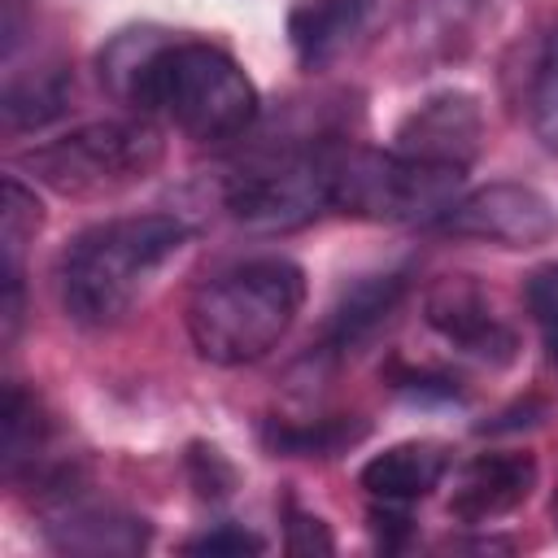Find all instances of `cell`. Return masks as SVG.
<instances>
[{"label": "cell", "mask_w": 558, "mask_h": 558, "mask_svg": "<svg viewBox=\"0 0 558 558\" xmlns=\"http://www.w3.org/2000/svg\"><path fill=\"white\" fill-rule=\"evenodd\" d=\"M536 488V458L519 449H488L458 466L449 488V514L458 523H493L519 510Z\"/></svg>", "instance_id": "cell-11"}, {"label": "cell", "mask_w": 558, "mask_h": 558, "mask_svg": "<svg viewBox=\"0 0 558 558\" xmlns=\"http://www.w3.org/2000/svg\"><path fill=\"white\" fill-rule=\"evenodd\" d=\"M366 436V423H344V418H318L314 427L310 423H279L266 432L270 449L279 453H296V458H327V453H340L344 445L362 440Z\"/></svg>", "instance_id": "cell-16"}, {"label": "cell", "mask_w": 558, "mask_h": 558, "mask_svg": "<svg viewBox=\"0 0 558 558\" xmlns=\"http://www.w3.org/2000/svg\"><path fill=\"white\" fill-rule=\"evenodd\" d=\"M532 131L558 157V22L549 26L532 74Z\"/></svg>", "instance_id": "cell-18"}, {"label": "cell", "mask_w": 558, "mask_h": 558, "mask_svg": "<svg viewBox=\"0 0 558 558\" xmlns=\"http://www.w3.org/2000/svg\"><path fill=\"white\" fill-rule=\"evenodd\" d=\"M484 140V113L475 96L466 92H440L427 96L418 109H410L392 135L397 153L423 157V161H445V166H471Z\"/></svg>", "instance_id": "cell-10"}, {"label": "cell", "mask_w": 558, "mask_h": 558, "mask_svg": "<svg viewBox=\"0 0 558 558\" xmlns=\"http://www.w3.org/2000/svg\"><path fill=\"white\" fill-rule=\"evenodd\" d=\"M288 549H292V554H331L336 541L327 536L323 519L292 510V514H288Z\"/></svg>", "instance_id": "cell-22"}, {"label": "cell", "mask_w": 558, "mask_h": 558, "mask_svg": "<svg viewBox=\"0 0 558 558\" xmlns=\"http://www.w3.org/2000/svg\"><path fill=\"white\" fill-rule=\"evenodd\" d=\"M100 78L140 113L161 118L196 144H222L253 126L257 87L231 52L205 39L118 35L100 52Z\"/></svg>", "instance_id": "cell-1"}, {"label": "cell", "mask_w": 558, "mask_h": 558, "mask_svg": "<svg viewBox=\"0 0 558 558\" xmlns=\"http://www.w3.org/2000/svg\"><path fill=\"white\" fill-rule=\"evenodd\" d=\"M379 0H301L288 13V44L305 70H323L344 57L371 26Z\"/></svg>", "instance_id": "cell-13"}, {"label": "cell", "mask_w": 558, "mask_h": 558, "mask_svg": "<svg viewBox=\"0 0 558 558\" xmlns=\"http://www.w3.org/2000/svg\"><path fill=\"white\" fill-rule=\"evenodd\" d=\"M301 305L305 270L288 257H253L196 288L187 301V336L209 366H248L292 331Z\"/></svg>", "instance_id": "cell-3"}, {"label": "cell", "mask_w": 558, "mask_h": 558, "mask_svg": "<svg viewBox=\"0 0 558 558\" xmlns=\"http://www.w3.org/2000/svg\"><path fill=\"white\" fill-rule=\"evenodd\" d=\"M462 166L423 161L397 148H349L331 157V209L366 222H440L449 205L462 196Z\"/></svg>", "instance_id": "cell-5"}, {"label": "cell", "mask_w": 558, "mask_h": 558, "mask_svg": "<svg viewBox=\"0 0 558 558\" xmlns=\"http://www.w3.org/2000/svg\"><path fill=\"white\" fill-rule=\"evenodd\" d=\"M183 549H187V554H262V549H266V541H262L257 532H248V527L218 523L214 532L183 541Z\"/></svg>", "instance_id": "cell-21"}, {"label": "cell", "mask_w": 558, "mask_h": 558, "mask_svg": "<svg viewBox=\"0 0 558 558\" xmlns=\"http://www.w3.org/2000/svg\"><path fill=\"white\" fill-rule=\"evenodd\" d=\"M523 301H527V314L541 331V344H545L549 362L558 366V262H545L527 275Z\"/></svg>", "instance_id": "cell-20"}, {"label": "cell", "mask_w": 558, "mask_h": 558, "mask_svg": "<svg viewBox=\"0 0 558 558\" xmlns=\"http://www.w3.org/2000/svg\"><path fill=\"white\" fill-rule=\"evenodd\" d=\"M161 157H166V140L157 126L131 118H105L26 148L22 170H31V179L52 187L57 196L100 201L157 174Z\"/></svg>", "instance_id": "cell-4"}, {"label": "cell", "mask_w": 558, "mask_h": 558, "mask_svg": "<svg viewBox=\"0 0 558 558\" xmlns=\"http://www.w3.org/2000/svg\"><path fill=\"white\" fill-rule=\"evenodd\" d=\"M549 514H554V527H558V488H554V501H549Z\"/></svg>", "instance_id": "cell-23"}, {"label": "cell", "mask_w": 558, "mask_h": 558, "mask_svg": "<svg viewBox=\"0 0 558 558\" xmlns=\"http://www.w3.org/2000/svg\"><path fill=\"white\" fill-rule=\"evenodd\" d=\"M423 314H427V327L466 357H480L488 366H506L519 353L514 327L497 314V305L488 301V292L471 275H449V279L432 283Z\"/></svg>", "instance_id": "cell-9"}, {"label": "cell", "mask_w": 558, "mask_h": 558, "mask_svg": "<svg viewBox=\"0 0 558 558\" xmlns=\"http://www.w3.org/2000/svg\"><path fill=\"white\" fill-rule=\"evenodd\" d=\"M401 296H405V275H397V270L357 279V283L336 301V310H331V318H327V344H331V349H353V344H362V340L397 310Z\"/></svg>", "instance_id": "cell-14"}, {"label": "cell", "mask_w": 558, "mask_h": 558, "mask_svg": "<svg viewBox=\"0 0 558 558\" xmlns=\"http://www.w3.org/2000/svg\"><path fill=\"white\" fill-rule=\"evenodd\" d=\"M39 519L48 545L61 554L105 558V554H140L148 545V523L140 514L87 497L83 488H74V480H65V471L48 480V493L39 497Z\"/></svg>", "instance_id": "cell-7"}, {"label": "cell", "mask_w": 558, "mask_h": 558, "mask_svg": "<svg viewBox=\"0 0 558 558\" xmlns=\"http://www.w3.org/2000/svg\"><path fill=\"white\" fill-rule=\"evenodd\" d=\"M436 227L445 235L484 240L497 248H536L558 231V214L527 183H488V187L462 192Z\"/></svg>", "instance_id": "cell-8"}, {"label": "cell", "mask_w": 558, "mask_h": 558, "mask_svg": "<svg viewBox=\"0 0 558 558\" xmlns=\"http://www.w3.org/2000/svg\"><path fill=\"white\" fill-rule=\"evenodd\" d=\"M187 227L174 214H126L78 231L57 262V292L78 327H113L153 279L183 253Z\"/></svg>", "instance_id": "cell-2"}, {"label": "cell", "mask_w": 558, "mask_h": 558, "mask_svg": "<svg viewBox=\"0 0 558 558\" xmlns=\"http://www.w3.org/2000/svg\"><path fill=\"white\" fill-rule=\"evenodd\" d=\"M449 462H453V453L445 440H401V445H388L384 453H375L357 471V484L366 488V497L375 506L405 510L440 488V480L449 475Z\"/></svg>", "instance_id": "cell-12"}, {"label": "cell", "mask_w": 558, "mask_h": 558, "mask_svg": "<svg viewBox=\"0 0 558 558\" xmlns=\"http://www.w3.org/2000/svg\"><path fill=\"white\" fill-rule=\"evenodd\" d=\"M48 440V423L39 414V401L22 388L9 384L4 388V418H0V453H4V471L17 475L26 462H35V453Z\"/></svg>", "instance_id": "cell-15"}, {"label": "cell", "mask_w": 558, "mask_h": 558, "mask_svg": "<svg viewBox=\"0 0 558 558\" xmlns=\"http://www.w3.org/2000/svg\"><path fill=\"white\" fill-rule=\"evenodd\" d=\"M61 105H65V78H61V70H48L39 78H13L9 83L4 118L13 131H26V126H44L48 118H57Z\"/></svg>", "instance_id": "cell-17"}, {"label": "cell", "mask_w": 558, "mask_h": 558, "mask_svg": "<svg viewBox=\"0 0 558 558\" xmlns=\"http://www.w3.org/2000/svg\"><path fill=\"white\" fill-rule=\"evenodd\" d=\"M331 157L336 153L292 148L244 161L222 183V209L257 235L296 231L331 209Z\"/></svg>", "instance_id": "cell-6"}, {"label": "cell", "mask_w": 558, "mask_h": 558, "mask_svg": "<svg viewBox=\"0 0 558 558\" xmlns=\"http://www.w3.org/2000/svg\"><path fill=\"white\" fill-rule=\"evenodd\" d=\"M39 222H44V209L35 187H26L17 174H4V270H17V257L35 240Z\"/></svg>", "instance_id": "cell-19"}]
</instances>
